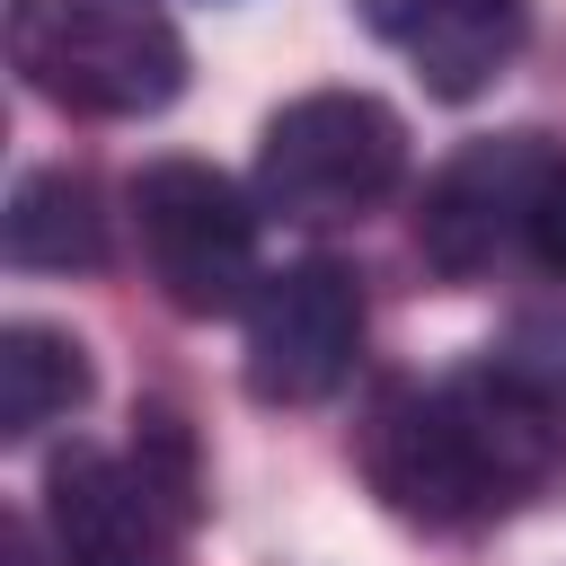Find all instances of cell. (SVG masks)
Listing matches in <instances>:
<instances>
[{
    "mask_svg": "<svg viewBox=\"0 0 566 566\" xmlns=\"http://www.w3.org/2000/svg\"><path fill=\"white\" fill-rule=\"evenodd\" d=\"M354 451L389 513L460 531L548 486V469L566 460V389H548L513 354H486L451 380L380 389Z\"/></svg>",
    "mask_w": 566,
    "mask_h": 566,
    "instance_id": "obj_1",
    "label": "cell"
},
{
    "mask_svg": "<svg viewBox=\"0 0 566 566\" xmlns=\"http://www.w3.org/2000/svg\"><path fill=\"white\" fill-rule=\"evenodd\" d=\"M18 80L88 124L159 115L186 88V35L159 0H9Z\"/></svg>",
    "mask_w": 566,
    "mask_h": 566,
    "instance_id": "obj_2",
    "label": "cell"
},
{
    "mask_svg": "<svg viewBox=\"0 0 566 566\" xmlns=\"http://www.w3.org/2000/svg\"><path fill=\"white\" fill-rule=\"evenodd\" d=\"M398 177H407V124L371 88H310L265 115L256 203L301 230H336V221L380 212L398 195Z\"/></svg>",
    "mask_w": 566,
    "mask_h": 566,
    "instance_id": "obj_3",
    "label": "cell"
},
{
    "mask_svg": "<svg viewBox=\"0 0 566 566\" xmlns=\"http://www.w3.org/2000/svg\"><path fill=\"white\" fill-rule=\"evenodd\" d=\"M133 239L168 310L186 318H230L256 301V203L212 168V159H150L133 177Z\"/></svg>",
    "mask_w": 566,
    "mask_h": 566,
    "instance_id": "obj_4",
    "label": "cell"
},
{
    "mask_svg": "<svg viewBox=\"0 0 566 566\" xmlns=\"http://www.w3.org/2000/svg\"><path fill=\"white\" fill-rule=\"evenodd\" d=\"M354 354H363V283H354V265L301 256V265H283V274L256 283V301H248V354H239L248 398H265V407H318V398L345 389Z\"/></svg>",
    "mask_w": 566,
    "mask_h": 566,
    "instance_id": "obj_5",
    "label": "cell"
},
{
    "mask_svg": "<svg viewBox=\"0 0 566 566\" xmlns=\"http://www.w3.org/2000/svg\"><path fill=\"white\" fill-rule=\"evenodd\" d=\"M548 168H557V150H548L539 133H486V142L451 150V159L433 168L424 203H416V248H424V265L451 274V283L486 274L513 239H531V203H539Z\"/></svg>",
    "mask_w": 566,
    "mask_h": 566,
    "instance_id": "obj_6",
    "label": "cell"
},
{
    "mask_svg": "<svg viewBox=\"0 0 566 566\" xmlns=\"http://www.w3.org/2000/svg\"><path fill=\"white\" fill-rule=\"evenodd\" d=\"M44 522H53L62 566H177V513L159 504V486L133 460H115L97 442L53 451Z\"/></svg>",
    "mask_w": 566,
    "mask_h": 566,
    "instance_id": "obj_7",
    "label": "cell"
},
{
    "mask_svg": "<svg viewBox=\"0 0 566 566\" xmlns=\"http://www.w3.org/2000/svg\"><path fill=\"white\" fill-rule=\"evenodd\" d=\"M363 27L380 44H398L416 62V80L433 97H478L513 71L522 35H531V0H354Z\"/></svg>",
    "mask_w": 566,
    "mask_h": 566,
    "instance_id": "obj_8",
    "label": "cell"
},
{
    "mask_svg": "<svg viewBox=\"0 0 566 566\" xmlns=\"http://www.w3.org/2000/svg\"><path fill=\"white\" fill-rule=\"evenodd\" d=\"M0 248L27 274H88V265H106V195H97V177L27 168L9 212H0Z\"/></svg>",
    "mask_w": 566,
    "mask_h": 566,
    "instance_id": "obj_9",
    "label": "cell"
},
{
    "mask_svg": "<svg viewBox=\"0 0 566 566\" xmlns=\"http://www.w3.org/2000/svg\"><path fill=\"white\" fill-rule=\"evenodd\" d=\"M88 398V354L71 327H44V318H9L0 327V433L27 442L44 433L53 416H71Z\"/></svg>",
    "mask_w": 566,
    "mask_h": 566,
    "instance_id": "obj_10",
    "label": "cell"
},
{
    "mask_svg": "<svg viewBox=\"0 0 566 566\" xmlns=\"http://www.w3.org/2000/svg\"><path fill=\"white\" fill-rule=\"evenodd\" d=\"M133 424H142V433H133V469L159 486V504H168L177 522H195V504H203V478H195V433H186V416L150 398Z\"/></svg>",
    "mask_w": 566,
    "mask_h": 566,
    "instance_id": "obj_11",
    "label": "cell"
},
{
    "mask_svg": "<svg viewBox=\"0 0 566 566\" xmlns=\"http://www.w3.org/2000/svg\"><path fill=\"white\" fill-rule=\"evenodd\" d=\"M531 256H539L548 274H566V159L548 168V186H539V203H531Z\"/></svg>",
    "mask_w": 566,
    "mask_h": 566,
    "instance_id": "obj_12",
    "label": "cell"
},
{
    "mask_svg": "<svg viewBox=\"0 0 566 566\" xmlns=\"http://www.w3.org/2000/svg\"><path fill=\"white\" fill-rule=\"evenodd\" d=\"M0 557H9V566H44V548H35V522H27V513H9V522H0Z\"/></svg>",
    "mask_w": 566,
    "mask_h": 566,
    "instance_id": "obj_13",
    "label": "cell"
}]
</instances>
